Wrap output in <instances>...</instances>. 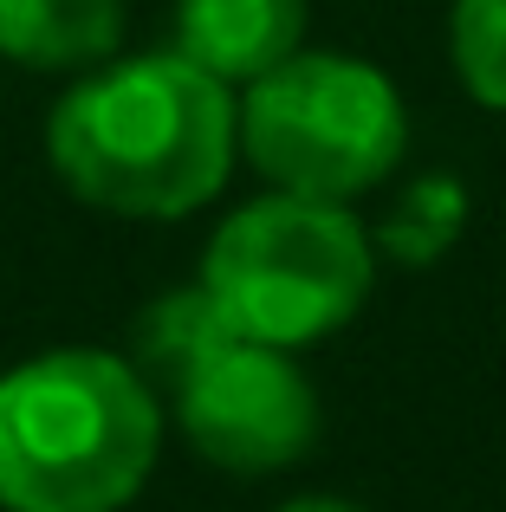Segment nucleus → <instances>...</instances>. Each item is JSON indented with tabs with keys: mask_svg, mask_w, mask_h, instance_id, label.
I'll return each mask as SVG.
<instances>
[{
	"mask_svg": "<svg viewBox=\"0 0 506 512\" xmlns=\"http://www.w3.org/2000/svg\"><path fill=\"white\" fill-rule=\"evenodd\" d=\"M46 156L85 208L182 221L221 195L241 156V98L176 46L104 59L52 104Z\"/></svg>",
	"mask_w": 506,
	"mask_h": 512,
	"instance_id": "nucleus-1",
	"label": "nucleus"
},
{
	"mask_svg": "<svg viewBox=\"0 0 506 512\" xmlns=\"http://www.w3.org/2000/svg\"><path fill=\"white\" fill-rule=\"evenodd\" d=\"M163 461V396L124 350L0 370V512H124Z\"/></svg>",
	"mask_w": 506,
	"mask_h": 512,
	"instance_id": "nucleus-2",
	"label": "nucleus"
},
{
	"mask_svg": "<svg viewBox=\"0 0 506 512\" xmlns=\"http://www.w3.org/2000/svg\"><path fill=\"white\" fill-rule=\"evenodd\" d=\"M202 286L234 338L305 350L364 312L377 286V240L344 201L253 195L215 227L202 253Z\"/></svg>",
	"mask_w": 506,
	"mask_h": 512,
	"instance_id": "nucleus-3",
	"label": "nucleus"
},
{
	"mask_svg": "<svg viewBox=\"0 0 506 512\" xmlns=\"http://www.w3.org/2000/svg\"><path fill=\"white\" fill-rule=\"evenodd\" d=\"M409 150V111L390 72L351 52H292L241 98V156L286 195L344 201L390 182Z\"/></svg>",
	"mask_w": 506,
	"mask_h": 512,
	"instance_id": "nucleus-4",
	"label": "nucleus"
},
{
	"mask_svg": "<svg viewBox=\"0 0 506 512\" xmlns=\"http://www.w3.org/2000/svg\"><path fill=\"white\" fill-rule=\"evenodd\" d=\"M176 428L221 474H279L318 441V389L292 350L234 338L169 389Z\"/></svg>",
	"mask_w": 506,
	"mask_h": 512,
	"instance_id": "nucleus-5",
	"label": "nucleus"
},
{
	"mask_svg": "<svg viewBox=\"0 0 506 512\" xmlns=\"http://www.w3.org/2000/svg\"><path fill=\"white\" fill-rule=\"evenodd\" d=\"M305 46V0H176V52L221 85H253Z\"/></svg>",
	"mask_w": 506,
	"mask_h": 512,
	"instance_id": "nucleus-6",
	"label": "nucleus"
},
{
	"mask_svg": "<svg viewBox=\"0 0 506 512\" xmlns=\"http://www.w3.org/2000/svg\"><path fill=\"white\" fill-rule=\"evenodd\" d=\"M124 46V0H0V59L20 72H98Z\"/></svg>",
	"mask_w": 506,
	"mask_h": 512,
	"instance_id": "nucleus-7",
	"label": "nucleus"
},
{
	"mask_svg": "<svg viewBox=\"0 0 506 512\" xmlns=\"http://www.w3.org/2000/svg\"><path fill=\"white\" fill-rule=\"evenodd\" d=\"M228 344H234V325L221 318V305L208 299L202 279L163 292V299H150L137 312V325H130V363L150 376L156 396H169L182 376H195L215 350H228Z\"/></svg>",
	"mask_w": 506,
	"mask_h": 512,
	"instance_id": "nucleus-8",
	"label": "nucleus"
},
{
	"mask_svg": "<svg viewBox=\"0 0 506 512\" xmlns=\"http://www.w3.org/2000/svg\"><path fill=\"white\" fill-rule=\"evenodd\" d=\"M468 227V188L455 175H416L403 195L390 201L377 240V253H390L396 266H435Z\"/></svg>",
	"mask_w": 506,
	"mask_h": 512,
	"instance_id": "nucleus-9",
	"label": "nucleus"
},
{
	"mask_svg": "<svg viewBox=\"0 0 506 512\" xmlns=\"http://www.w3.org/2000/svg\"><path fill=\"white\" fill-rule=\"evenodd\" d=\"M448 59H455V78L474 104L506 111V0H455Z\"/></svg>",
	"mask_w": 506,
	"mask_h": 512,
	"instance_id": "nucleus-10",
	"label": "nucleus"
},
{
	"mask_svg": "<svg viewBox=\"0 0 506 512\" xmlns=\"http://www.w3.org/2000/svg\"><path fill=\"white\" fill-rule=\"evenodd\" d=\"M273 512H364V506L344 500V493H292V500H279Z\"/></svg>",
	"mask_w": 506,
	"mask_h": 512,
	"instance_id": "nucleus-11",
	"label": "nucleus"
}]
</instances>
